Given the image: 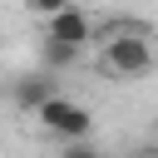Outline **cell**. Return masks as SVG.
Instances as JSON below:
<instances>
[{
    "instance_id": "6da1fadb",
    "label": "cell",
    "mask_w": 158,
    "mask_h": 158,
    "mask_svg": "<svg viewBox=\"0 0 158 158\" xmlns=\"http://www.w3.org/2000/svg\"><path fill=\"white\" fill-rule=\"evenodd\" d=\"M158 64V49H153V35L143 25H114V35L104 40V69L114 79H138Z\"/></svg>"
},
{
    "instance_id": "7a4b0ae2",
    "label": "cell",
    "mask_w": 158,
    "mask_h": 158,
    "mask_svg": "<svg viewBox=\"0 0 158 158\" xmlns=\"http://www.w3.org/2000/svg\"><path fill=\"white\" fill-rule=\"evenodd\" d=\"M35 118H40V128H49L54 138H89V128H94V114L84 109V104H74V99H44L40 109H35Z\"/></svg>"
},
{
    "instance_id": "3957f363",
    "label": "cell",
    "mask_w": 158,
    "mask_h": 158,
    "mask_svg": "<svg viewBox=\"0 0 158 158\" xmlns=\"http://www.w3.org/2000/svg\"><path fill=\"white\" fill-rule=\"evenodd\" d=\"M44 35H49V40H69V44H89V40H94V20H89L79 5H69V10H59V15L44 20Z\"/></svg>"
},
{
    "instance_id": "277c9868",
    "label": "cell",
    "mask_w": 158,
    "mask_h": 158,
    "mask_svg": "<svg viewBox=\"0 0 158 158\" xmlns=\"http://www.w3.org/2000/svg\"><path fill=\"white\" fill-rule=\"evenodd\" d=\"M10 99H15V109L35 114V109H40L44 99H54V79H49V69H40V74H25V79H15Z\"/></svg>"
},
{
    "instance_id": "5b68a950",
    "label": "cell",
    "mask_w": 158,
    "mask_h": 158,
    "mask_svg": "<svg viewBox=\"0 0 158 158\" xmlns=\"http://www.w3.org/2000/svg\"><path fill=\"white\" fill-rule=\"evenodd\" d=\"M79 49H84V44H69V40H49V35H44V40H40V69H49V74H54V69L74 64V59H79Z\"/></svg>"
},
{
    "instance_id": "8992f818",
    "label": "cell",
    "mask_w": 158,
    "mask_h": 158,
    "mask_svg": "<svg viewBox=\"0 0 158 158\" xmlns=\"http://www.w3.org/2000/svg\"><path fill=\"white\" fill-rule=\"evenodd\" d=\"M59 158H104L89 138H64V148H59Z\"/></svg>"
},
{
    "instance_id": "52a82bcc",
    "label": "cell",
    "mask_w": 158,
    "mask_h": 158,
    "mask_svg": "<svg viewBox=\"0 0 158 158\" xmlns=\"http://www.w3.org/2000/svg\"><path fill=\"white\" fill-rule=\"evenodd\" d=\"M74 0H25V10L30 15H40V20H49V15H59V10H69Z\"/></svg>"
}]
</instances>
